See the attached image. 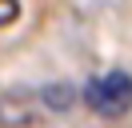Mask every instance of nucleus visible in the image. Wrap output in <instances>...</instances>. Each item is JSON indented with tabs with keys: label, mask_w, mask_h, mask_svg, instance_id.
<instances>
[{
	"label": "nucleus",
	"mask_w": 132,
	"mask_h": 128,
	"mask_svg": "<svg viewBox=\"0 0 132 128\" xmlns=\"http://www.w3.org/2000/svg\"><path fill=\"white\" fill-rule=\"evenodd\" d=\"M80 96L96 116H124L132 108V76L124 68H112L104 76H92Z\"/></svg>",
	"instance_id": "f257e3e1"
},
{
	"label": "nucleus",
	"mask_w": 132,
	"mask_h": 128,
	"mask_svg": "<svg viewBox=\"0 0 132 128\" xmlns=\"http://www.w3.org/2000/svg\"><path fill=\"white\" fill-rule=\"evenodd\" d=\"M0 124L4 128H32L36 124V104L28 96H4L0 100Z\"/></svg>",
	"instance_id": "f03ea898"
},
{
	"label": "nucleus",
	"mask_w": 132,
	"mask_h": 128,
	"mask_svg": "<svg viewBox=\"0 0 132 128\" xmlns=\"http://www.w3.org/2000/svg\"><path fill=\"white\" fill-rule=\"evenodd\" d=\"M40 104L52 108V112H68L76 104V88L72 84H44L40 88Z\"/></svg>",
	"instance_id": "7ed1b4c3"
},
{
	"label": "nucleus",
	"mask_w": 132,
	"mask_h": 128,
	"mask_svg": "<svg viewBox=\"0 0 132 128\" xmlns=\"http://www.w3.org/2000/svg\"><path fill=\"white\" fill-rule=\"evenodd\" d=\"M16 16H20V0H0V28L12 24Z\"/></svg>",
	"instance_id": "20e7f679"
}]
</instances>
